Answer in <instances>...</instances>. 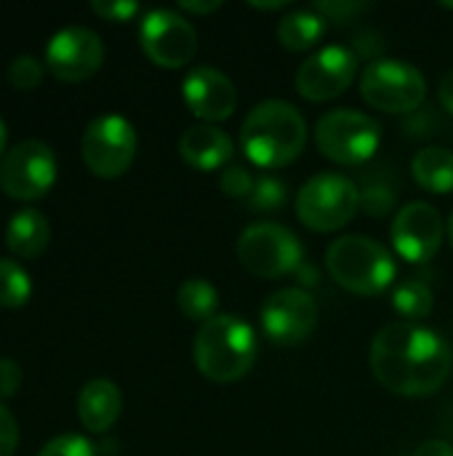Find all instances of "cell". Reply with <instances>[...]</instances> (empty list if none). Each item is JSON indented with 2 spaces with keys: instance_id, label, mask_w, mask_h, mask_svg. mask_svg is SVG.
I'll list each match as a JSON object with an SVG mask.
<instances>
[{
  "instance_id": "6da1fadb",
  "label": "cell",
  "mask_w": 453,
  "mask_h": 456,
  "mask_svg": "<svg viewBox=\"0 0 453 456\" xmlns=\"http://www.w3.org/2000/svg\"><path fill=\"white\" fill-rule=\"evenodd\" d=\"M451 369L449 342L422 323H387L371 342V371L376 382L395 395H433L449 382Z\"/></svg>"
},
{
  "instance_id": "7a4b0ae2",
  "label": "cell",
  "mask_w": 453,
  "mask_h": 456,
  "mask_svg": "<svg viewBox=\"0 0 453 456\" xmlns=\"http://www.w3.org/2000/svg\"><path fill=\"white\" fill-rule=\"evenodd\" d=\"M307 144L304 115L283 99L259 102L243 120L240 150L259 168H283L294 163Z\"/></svg>"
},
{
  "instance_id": "3957f363",
  "label": "cell",
  "mask_w": 453,
  "mask_h": 456,
  "mask_svg": "<svg viewBox=\"0 0 453 456\" xmlns=\"http://www.w3.org/2000/svg\"><path fill=\"white\" fill-rule=\"evenodd\" d=\"M256 355V331L246 318L238 315H216L206 321L192 342L198 371L216 385H232L243 379L254 369Z\"/></svg>"
},
{
  "instance_id": "277c9868",
  "label": "cell",
  "mask_w": 453,
  "mask_h": 456,
  "mask_svg": "<svg viewBox=\"0 0 453 456\" xmlns=\"http://www.w3.org/2000/svg\"><path fill=\"white\" fill-rule=\"evenodd\" d=\"M326 270L342 289L358 297L384 294L398 275L392 254L366 235L336 238L326 251Z\"/></svg>"
},
{
  "instance_id": "5b68a950",
  "label": "cell",
  "mask_w": 453,
  "mask_h": 456,
  "mask_svg": "<svg viewBox=\"0 0 453 456\" xmlns=\"http://www.w3.org/2000/svg\"><path fill=\"white\" fill-rule=\"evenodd\" d=\"M238 262L254 278L275 281L299 273L304 265V246L299 238L278 222L248 224L235 243Z\"/></svg>"
},
{
  "instance_id": "8992f818",
  "label": "cell",
  "mask_w": 453,
  "mask_h": 456,
  "mask_svg": "<svg viewBox=\"0 0 453 456\" xmlns=\"http://www.w3.org/2000/svg\"><path fill=\"white\" fill-rule=\"evenodd\" d=\"M360 208V187L336 171L315 174L296 192V216L315 232H336Z\"/></svg>"
},
{
  "instance_id": "52a82bcc",
  "label": "cell",
  "mask_w": 453,
  "mask_h": 456,
  "mask_svg": "<svg viewBox=\"0 0 453 456\" xmlns=\"http://www.w3.org/2000/svg\"><path fill=\"white\" fill-rule=\"evenodd\" d=\"M382 144V126L358 110H328L315 123V147L336 166H363Z\"/></svg>"
},
{
  "instance_id": "ba28073f",
  "label": "cell",
  "mask_w": 453,
  "mask_h": 456,
  "mask_svg": "<svg viewBox=\"0 0 453 456\" xmlns=\"http://www.w3.org/2000/svg\"><path fill=\"white\" fill-rule=\"evenodd\" d=\"M360 96L374 110L406 115L425 104L427 80L403 59H374L360 75Z\"/></svg>"
},
{
  "instance_id": "9c48e42d",
  "label": "cell",
  "mask_w": 453,
  "mask_h": 456,
  "mask_svg": "<svg viewBox=\"0 0 453 456\" xmlns=\"http://www.w3.org/2000/svg\"><path fill=\"white\" fill-rule=\"evenodd\" d=\"M136 128L123 115H101L83 131V160L91 174L101 179L123 176L136 158Z\"/></svg>"
},
{
  "instance_id": "30bf717a",
  "label": "cell",
  "mask_w": 453,
  "mask_h": 456,
  "mask_svg": "<svg viewBox=\"0 0 453 456\" xmlns=\"http://www.w3.org/2000/svg\"><path fill=\"white\" fill-rule=\"evenodd\" d=\"M139 43L152 64L163 69H179L190 64L198 51V29L184 13L155 8L142 16Z\"/></svg>"
},
{
  "instance_id": "8fae6325",
  "label": "cell",
  "mask_w": 453,
  "mask_h": 456,
  "mask_svg": "<svg viewBox=\"0 0 453 456\" xmlns=\"http://www.w3.org/2000/svg\"><path fill=\"white\" fill-rule=\"evenodd\" d=\"M56 182V155L40 139H24L0 160V187L16 200H35Z\"/></svg>"
},
{
  "instance_id": "7c38bea8",
  "label": "cell",
  "mask_w": 453,
  "mask_h": 456,
  "mask_svg": "<svg viewBox=\"0 0 453 456\" xmlns=\"http://www.w3.org/2000/svg\"><path fill=\"white\" fill-rule=\"evenodd\" d=\"M360 59L347 45H323L296 69V91L307 102H331L342 96L358 77Z\"/></svg>"
},
{
  "instance_id": "4fadbf2b",
  "label": "cell",
  "mask_w": 453,
  "mask_h": 456,
  "mask_svg": "<svg viewBox=\"0 0 453 456\" xmlns=\"http://www.w3.org/2000/svg\"><path fill=\"white\" fill-rule=\"evenodd\" d=\"M318 326V302L304 289H280L262 305V331L280 347L310 339Z\"/></svg>"
},
{
  "instance_id": "5bb4252c",
  "label": "cell",
  "mask_w": 453,
  "mask_h": 456,
  "mask_svg": "<svg viewBox=\"0 0 453 456\" xmlns=\"http://www.w3.org/2000/svg\"><path fill=\"white\" fill-rule=\"evenodd\" d=\"M390 238L398 256H403L411 265H425L441 251L446 238V224L435 206L425 200H414L395 214Z\"/></svg>"
},
{
  "instance_id": "9a60e30c",
  "label": "cell",
  "mask_w": 453,
  "mask_h": 456,
  "mask_svg": "<svg viewBox=\"0 0 453 456\" xmlns=\"http://www.w3.org/2000/svg\"><path fill=\"white\" fill-rule=\"evenodd\" d=\"M104 61V43L88 27H64L51 35L45 45L48 69L64 83H80L91 77Z\"/></svg>"
},
{
  "instance_id": "2e32d148",
  "label": "cell",
  "mask_w": 453,
  "mask_h": 456,
  "mask_svg": "<svg viewBox=\"0 0 453 456\" xmlns=\"http://www.w3.org/2000/svg\"><path fill=\"white\" fill-rule=\"evenodd\" d=\"M184 104L200 123H222L232 118L238 107V91L235 83L216 67H195L182 83Z\"/></svg>"
},
{
  "instance_id": "e0dca14e",
  "label": "cell",
  "mask_w": 453,
  "mask_h": 456,
  "mask_svg": "<svg viewBox=\"0 0 453 456\" xmlns=\"http://www.w3.org/2000/svg\"><path fill=\"white\" fill-rule=\"evenodd\" d=\"M179 155L187 166L198 171H224L232 163L235 142L230 134L211 123H195L190 126L179 139Z\"/></svg>"
},
{
  "instance_id": "ac0fdd59",
  "label": "cell",
  "mask_w": 453,
  "mask_h": 456,
  "mask_svg": "<svg viewBox=\"0 0 453 456\" xmlns=\"http://www.w3.org/2000/svg\"><path fill=\"white\" fill-rule=\"evenodd\" d=\"M123 411V395L120 387L112 379H91L83 385L77 395V417L85 430L91 433H107Z\"/></svg>"
},
{
  "instance_id": "d6986e66",
  "label": "cell",
  "mask_w": 453,
  "mask_h": 456,
  "mask_svg": "<svg viewBox=\"0 0 453 456\" xmlns=\"http://www.w3.org/2000/svg\"><path fill=\"white\" fill-rule=\"evenodd\" d=\"M48 240H51V224L37 208H21L5 224V246L13 256L35 259L45 251Z\"/></svg>"
},
{
  "instance_id": "ffe728a7",
  "label": "cell",
  "mask_w": 453,
  "mask_h": 456,
  "mask_svg": "<svg viewBox=\"0 0 453 456\" xmlns=\"http://www.w3.org/2000/svg\"><path fill=\"white\" fill-rule=\"evenodd\" d=\"M411 174L417 184L433 195L453 192V150L449 147H425L411 160Z\"/></svg>"
},
{
  "instance_id": "44dd1931",
  "label": "cell",
  "mask_w": 453,
  "mask_h": 456,
  "mask_svg": "<svg viewBox=\"0 0 453 456\" xmlns=\"http://www.w3.org/2000/svg\"><path fill=\"white\" fill-rule=\"evenodd\" d=\"M326 35V19L315 8H296L278 24V43L294 53L315 48Z\"/></svg>"
},
{
  "instance_id": "7402d4cb",
  "label": "cell",
  "mask_w": 453,
  "mask_h": 456,
  "mask_svg": "<svg viewBox=\"0 0 453 456\" xmlns=\"http://www.w3.org/2000/svg\"><path fill=\"white\" fill-rule=\"evenodd\" d=\"M176 305L187 321H195L203 326L206 321L219 315L216 313L219 310V291L206 278H187L176 291Z\"/></svg>"
},
{
  "instance_id": "603a6c76",
  "label": "cell",
  "mask_w": 453,
  "mask_h": 456,
  "mask_svg": "<svg viewBox=\"0 0 453 456\" xmlns=\"http://www.w3.org/2000/svg\"><path fill=\"white\" fill-rule=\"evenodd\" d=\"M433 305H435V297L425 278H409L398 283V289L392 291V307L398 310V315H403L411 323L425 321L433 313Z\"/></svg>"
},
{
  "instance_id": "cb8c5ba5",
  "label": "cell",
  "mask_w": 453,
  "mask_h": 456,
  "mask_svg": "<svg viewBox=\"0 0 453 456\" xmlns=\"http://www.w3.org/2000/svg\"><path fill=\"white\" fill-rule=\"evenodd\" d=\"M32 294V283L27 270L13 262L0 256V307H21Z\"/></svg>"
},
{
  "instance_id": "d4e9b609",
  "label": "cell",
  "mask_w": 453,
  "mask_h": 456,
  "mask_svg": "<svg viewBox=\"0 0 453 456\" xmlns=\"http://www.w3.org/2000/svg\"><path fill=\"white\" fill-rule=\"evenodd\" d=\"M286 203V184L275 176H259L256 187L248 198V206L254 211H275Z\"/></svg>"
},
{
  "instance_id": "484cf974",
  "label": "cell",
  "mask_w": 453,
  "mask_h": 456,
  "mask_svg": "<svg viewBox=\"0 0 453 456\" xmlns=\"http://www.w3.org/2000/svg\"><path fill=\"white\" fill-rule=\"evenodd\" d=\"M219 187L227 198H251L254 187H256V176L240 166V163H230L222 174H219Z\"/></svg>"
},
{
  "instance_id": "4316f807",
  "label": "cell",
  "mask_w": 453,
  "mask_h": 456,
  "mask_svg": "<svg viewBox=\"0 0 453 456\" xmlns=\"http://www.w3.org/2000/svg\"><path fill=\"white\" fill-rule=\"evenodd\" d=\"M8 80H11V86H16L21 91H29V88L40 86V80H43V64L35 56H29V53H21V56L11 59V64H8Z\"/></svg>"
},
{
  "instance_id": "83f0119b",
  "label": "cell",
  "mask_w": 453,
  "mask_h": 456,
  "mask_svg": "<svg viewBox=\"0 0 453 456\" xmlns=\"http://www.w3.org/2000/svg\"><path fill=\"white\" fill-rule=\"evenodd\" d=\"M37 456H96V446L88 441V438H83V436H72V433H67V436H56V438H51Z\"/></svg>"
},
{
  "instance_id": "f1b7e54d",
  "label": "cell",
  "mask_w": 453,
  "mask_h": 456,
  "mask_svg": "<svg viewBox=\"0 0 453 456\" xmlns=\"http://www.w3.org/2000/svg\"><path fill=\"white\" fill-rule=\"evenodd\" d=\"M312 8H315L323 19L342 24V21H352L358 13H366V11L371 8V3H355V0H318Z\"/></svg>"
},
{
  "instance_id": "f546056e",
  "label": "cell",
  "mask_w": 453,
  "mask_h": 456,
  "mask_svg": "<svg viewBox=\"0 0 453 456\" xmlns=\"http://www.w3.org/2000/svg\"><path fill=\"white\" fill-rule=\"evenodd\" d=\"M91 11L107 21H125L136 16L139 5L133 0H91Z\"/></svg>"
},
{
  "instance_id": "4dcf8cb0",
  "label": "cell",
  "mask_w": 453,
  "mask_h": 456,
  "mask_svg": "<svg viewBox=\"0 0 453 456\" xmlns=\"http://www.w3.org/2000/svg\"><path fill=\"white\" fill-rule=\"evenodd\" d=\"M19 446V425L13 414L0 403V456H11Z\"/></svg>"
},
{
  "instance_id": "1f68e13d",
  "label": "cell",
  "mask_w": 453,
  "mask_h": 456,
  "mask_svg": "<svg viewBox=\"0 0 453 456\" xmlns=\"http://www.w3.org/2000/svg\"><path fill=\"white\" fill-rule=\"evenodd\" d=\"M21 387V366L13 358H0V401Z\"/></svg>"
},
{
  "instance_id": "d6a6232c",
  "label": "cell",
  "mask_w": 453,
  "mask_h": 456,
  "mask_svg": "<svg viewBox=\"0 0 453 456\" xmlns=\"http://www.w3.org/2000/svg\"><path fill=\"white\" fill-rule=\"evenodd\" d=\"M411 456H453V449H451V444L433 438V441H425V444H419V446L414 449V454Z\"/></svg>"
},
{
  "instance_id": "836d02e7",
  "label": "cell",
  "mask_w": 453,
  "mask_h": 456,
  "mask_svg": "<svg viewBox=\"0 0 453 456\" xmlns=\"http://www.w3.org/2000/svg\"><path fill=\"white\" fill-rule=\"evenodd\" d=\"M438 99H441V104L453 115V69H449L441 77V83H438Z\"/></svg>"
},
{
  "instance_id": "e575fe53",
  "label": "cell",
  "mask_w": 453,
  "mask_h": 456,
  "mask_svg": "<svg viewBox=\"0 0 453 456\" xmlns=\"http://www.w3.org/2000/svg\"><path fill=\"white\" fill-rule=\"evenodd\" d=\"M222 3L219 0H208V3H190V0H182L179 3V11H187V13H211V11H219Z\"/></svg>"
},
{
  "instance_id": "d590c367",
  "label": "cell",
  "mask_w": 453,
  "mask_h": 456,
  "mask_svg": "<svg viewBox=\"0 0 453 456\" xmlns=\"http://www.w3.org/2000/svg\"><path fill=\"white\" fill-rule=\"evenodd\" d=\"M251 8H259V11H283L288 5V0H275V3H248Z\"/></svg>"
},
{
  "instance_id": "8d00e7d4",
  "label": "cell",
  "mask_w": 453,
  "mask_h": 456,
  "mask_svg": "<svg viewBox=\"0 0 453 456\" xmlns=\"http://www.w3.org/2000/svg\"><path fill=\"white\" fill-rule=\"evenodd\" d=\"M5 142H8V131H5V123L0 118V158L5 155Z\"/></svg>"
},
{
  "instance_id": "74e56055",
  "label": "cell",
  "mask_w": 453,
  "mask_h": 456,
  "mask_svg": "<svg viewBox=\"0 0 453 456\" xmlns=\"http://www.w3.org/2000/svg\"><path fill=\"white\" fill-rule=\"evenodd\" d=\"M449 238H451V246H453V214H451V219H449Z\"/></svg>"
},
{
  "instance_id": "f35d334b",
  "label": "cell",
  "mask_w": 453,
  "mask_h": 456,
  "mask_svg": "<svg viewBox=\"0 0 453 456\" xmlns=\"http://www.w3.org/2000/svg\"><path fill=\"white\" fill-rule=\"evenodd\" d=\"M443 8H451L453 11V3H443Z\"/></svg>"
}]
</instances>
